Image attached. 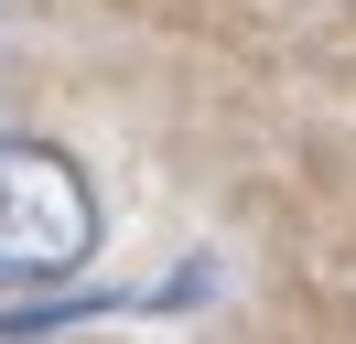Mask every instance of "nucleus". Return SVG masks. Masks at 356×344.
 Wrapping results in <instances>:
<instances>
[{
  "instance_id": "nucleus-1",
  "label": "nucleus",
  "mask_w": 356,
  "mask_h": 344,
  "mask_svg": "<svg viewBox=\"0 0 356 344\" xmlns=\"http://www.w3.org/2000/svg\"><path fill=\"white\" fill-rule=\"evenodd\" d=\"M97 248V194L54 140H0V291L11 280H65Z\"/></svg>"
}]
</instances>
